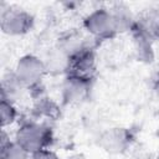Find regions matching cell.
<instances>
[{
    "label": "cell",
    "mask_w": 159,
    "mask_h": 159,
    "mask_svg": "<svg viewBox=\"0 0 159 159\" xmlns=\"http://www.w3.org/2000/svg\"><path fill=\"white\" fill-rule=\"evenodd\" d=\"M84 27L97 39H109L118 32L113 16L107 9H97L91 12L84 20Z\"/></svg>",
    "instance_id": "obj_4"
},
{
    "label": "cell",
    "mask_w": 159,
    "mask_h": 159,
    "mask_svg": "<svg viewBox=\"0 0 159 159\" xmlns=\"http://www.w3.org/2000/svg\"><path fill=\"white\" fill-rule=\"evenodd\" d=\"M68 78L91 83L96 76V56L93 48L88 45L68 55L65 66Z\"/></svg>",
    "instance_id": "obj_2"
},
{
    "label": "cell",
    "mask_w": 159,
    "mask_h": 159,
    "mask_svg": "<svg viewBox=\"0 0 159 159\" xmlns=\"http://www.w3.org/2000/svg\"><path fill=\"white\" fill-rule=\"evenodd\" d=\"M15 142L29 154L48 149L52 143V132L48 127L36 123H24L16 132Z\"/></svg>",
    "instance_id": "obj_1"
},
{
    "label": "cell",
    "mask_w": 159,
    "mask_h": 159,
    "mask_svg": "<svg viewBox=\"0 0 159 159\" xmlns=\"http://www.w3.org/2000/svg\"><path fill=\"white\" fill-rule=\"evenodd\" d=\"M0 111H1V125H2V128L6 127V125L12 124L15 122L16 116H17V112H16L15 107L11 104L10 99H7L5 97H1V107H0Z\"/></svg>",
    "instance_id": "obj_8"
},
{
    "label": "cell",
    "mask_w": 159,
    "mask_h": 159,
    "mask_svg": "<svg viewBox=\"0 0 159 159\" xmlns=\"http://www.w3.org/2000/svg\"><path fill=\"white\" fill-rule=\"evenodd\" d=\"M158 159H159V158H158Z\"/></svg>",
    "instance_id": "obj_11"
},
{
    "label": "cell",
    "mask_w": 159,
    "mask_h": 159,
    "mask_svg": "<svg viewBox=\"0 0 159 159\" xmlns=\"http://www.w3.org/2000/svg\"><path fill=\"white\" fill-rule=\"evenodd\" d=\"M158 84H159V77H158Z\"/></svg>",
    "instance_id": "obj_10"
},
{
    "label": "cell",
    "mask_w": 159,
    "mask_h": 159,
    "mask_svg": "<svg viewBox=\"0 0 159 159\" xmlns=\"http://www.w3.org/2000/svg\"><path fill=\"white\" fill-rule=\"evenodd\" d=\"M43 73V66L39 58L34 56L22 57L16 67L15 77L19 83L32 87L39 83Z\"/></svg>",
    "instance_id": "obj_6"
},
{
    "label": "cell",
    "mask_w": 159,
    "mask_h": 159,
    "mask_svg": "<svg viewBox=\"0 0 159 159\" xmlns=\"http://www.w3.org/2000/svg\"><path fill=\"white\" fill-rule=\"evenodd\" d=\"M31 159H60V158L50 149H43L31 154Z\"/></svg>",
    "instance_id": "obj_9"
},
{
    "label": "cell",
    "mask_w": 159,
    "mask_h": 159,
    "mask_svg": "<svg viewBox=\"0 0 159 159\" xmlns=\"http://www.w3.org/2000/svg\"><path fill=\"white\" fill-rule=\"evenodd\" d=\"M29 153L22 149L15 140L11 142L10 137L2 130L1 134V159H26Z\"/></svg>",
    "instance_id": "obj_7"
},
{
    "label": "cell",
    "mask_w": 159,
    "mask_h": 159,
    "mask_svg": "<svg viewBox=\"0 0 159 159\" xmlns=\"http://www.w3.org/2000/svg\"><path fill=\"white\" fill-rule=\"evenodd\" d=\"M133 36H139L149 42L159 39V10L149 9L134 20L132 26Z\"/></svg>",
    "instance_id": "obj_5"
},
{
    "label": "cell",
    "mask_w": 159,
    "mask_h": 159,
    "mask_svg": "<svg viewBox=\"0 0 159 159\" xmlns=\"http://www.w3.org/2000/svg\"><path fill=\"white\" fill-rule=\"evenodd\" d=\"M1 30L7 35L26 34L34 24L32 16L20 7H7L1 11Z\"/></svg>",
    "instance_id": "obj_3"
}]
</instances>
